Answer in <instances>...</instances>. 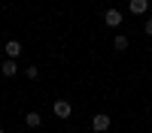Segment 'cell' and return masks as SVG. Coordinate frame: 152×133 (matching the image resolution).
<instances>
[{
	"mask_svg": "<svg viewBox=\"0 0 152 133\" xmlns=\"http://www.w3.org/2000/svg\"><path fill=\"white\" fill-rule=\"evenodd\" d=\"M91 127H94V133H107V130H110V115H107V112H97V115L91 118Z\"/></svg>",
	"mask_w": 152,
	"mask_h": 133,
	"instance_id": "cell-1",
	"label": "cell"
},
{
	"mask_svg": "<svg viewBox=\"0 0 152 133\" xmlns=\"http://www.w3.org/2000/svg\"><path fill=\"white\" fill-rule=\"evenodd\" d=\"M52 112H55L58 118H70V115H73V106H70L67 100H55V103H52Z\"/></svg>",
	"mask_w": 152,
	"mask_h": 133,
	"instance_id": "cell-2",
	"label": "cell"
},
{
	"mask_svg": "<svg viewBox=\"0 0 152 133\" xmlns=\"http://www.w3.org/2000/svg\"><path fill=\"white\" fill-rule=\"evenodd\" d=\"M128 9H131V15H143V12L152 9L149 0H128Z\"/></svg>",
	"mask_w": 152,
	"mask_h": 133,
	"instance_id": "cell-3",
	"label": "cell"
},
{
	"mask_svg": "<svg viewBox=\"0 0 152 133\" xmlns=\"http://www.w3.org/2000/svg\"><path fill=\"white\" fill-rule=\"evenodd\" d=\"M104 24H107V27H119V24H122V12L119 9H107L104 12Z\"/></svg>",
	"mask_w": 152,
	"mask_h": 133,
	"instance_id": "cell-4",
	"label": "cell"
},
{
	"mask_svg": "<svg viewBox=\"0 0 152 133\" xmlns=\"http://www.w3.org/2000/svg\"><path fill=\"white\" fill-rule=\"evenodd\" d=\"M0 73H3V76H15V73H18V64H15L12 58H6L3 64H0Z\"/></svg>",
	"mask_w": 152,
	"mask_h": 133,
	"instance_id": "cell-5",
	"label": "cell"
},
{
	"mask_svg": "<svg viewBox=\"0 0 152 133\" xmlns=\"http://www.w3.org/2000/svg\"><path fill=\"white\" fill-rule=\"evenodd\" d=\"M24 124H28L31 130H37V127L43 124V115L40 112H28V115H24Z\"/></svg>",
	"mask_w": 152,
	"mask_h": 133,
	"instance_id": "cell-6",
	"label": "cell"
},
{
	"mask_svg": "<svg viewBox=\"0 0 152 133\" xmlns=\"http://www.w3.org/2000/svg\"><path fill=\"white\" fill-rule=\"evenodd\" d=\"M18 55H21V42H18V40H9V42H6V58L15 60Z\"/></svg>",
	"mask_w": 152,
	"mask_h": 133,
	"instance_id": "cell-7",
	"label": "cell"
},
{
	"mask_svg": "<svg viewBox=\"0 0 152 133\" xmlns=\"http://www.w3.org/2000/svg\"><path fill=\"white\" fill-rule=\"evenodd\" d=\"M113 45H116V52H125V48L131 45V40H128V36H125V33H119L116 40H113Z\"/></svg>",
	"mask_w": 152,
	"mask_h": 133,
	"instance_id": "cell-8",
	"label": "cell"
},
{
	"mask_svg": "<svg viewBox=\"0 0 152 133\" xmlns=\"http://www.w3.org/2000/svg\"><path fill=\"white\" fill-rule=\"evenodd\" d=\"M24 76H28V79H37V76H40V70H37V67H28V70H24Z\"/></svg>",
	"mask_w": 152,
	"mask_h": 133,
	"instance_id": "cell-9",
	"label": "cell"
},
{
	"mask_svg": "<svg viewBox=\"0 0 152 133\" xmlns=\"http://www.w3.org/2000/svg\"><path fill=\"white\" fill-rule=\"evenodd\" d=\"M143 33H146V36H152V18H146V24H143Z\"/></svg>",
	"mask_w": 152,
	"mask_h": 133,
	"instance_id": "cell-10",
	"label": "cell"
},
{
	"mask_svg": "<svg viewBox=\"0 0 152 133\" xmlns=\"http://www.w3.org/2000/svg\"><path fill=\"white\" fill-rule=\"evenodd\" d=\"M24 133H34V130H24Z\"/></svg>",
	"mask_w": 152,
	"mask_h": 133,
	"instance_id": "cell-11",
	"label": "cell"
},
{
	"mask_svg": "<svg viewBox=\"0 0 152 133\" xmlns=\"http://www.w3.org/2000/svg\"><path fill=\"white\" fill-rule=\"evenodd\" d=\"M0 133H6V130H0Z\"/></svg>",
	"mask_w": 152,
	"mask_h": 133,
	"instance_id": "cell-12",
	"label": "cell"
}]
</instances>
